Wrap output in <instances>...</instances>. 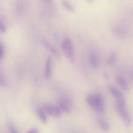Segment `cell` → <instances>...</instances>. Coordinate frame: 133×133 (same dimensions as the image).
<instances>
[{"label":"cell","mask_w":133,"mask_h":133,"mask_svg":"<svg viewBox=\"0 0 133 133\" xmlns=\"http://www.w3.org/2000/svg\"><path fill=\"white\" fill-rule=\"evenodd\" d=\"M86 102L90 108L97 112H103L105 110L103 99L99 94H88L86 97Z\"/></svg>","instance_id":"obj_1"},{"label":"cell","mask_w":133,"mask_h":133,"mask_svg":"<svg viewBox=\"0 0 133 133\" xmlns=\"http://www.w3.org/2000/svg\"><path fill=\"white\" fill-rule=\"evenodd\" d=\"M114 108L125 126L129 127L132 123V118L131 113L126 107V104H121L116 102L114 104Z\"/></svg>","instance_id":"obj_2"},{"label":"cell","mask_w":133,"mask_h":133,"mask_svg":"<svg viewBox=\"0 0 133 133\" xmlns=\"http://www.w3.org/2000/svg\"><path fill=\"white\" fill-rule=\"evenodd\" d=\"M62 49L64 55L69 61L74 62L75 60L74 45L70 38H65L62 43Z\"/></svg>","instance_id":"obj_3"},{"label":"cell","mask_w":133,"mask_h":133,"mask_svg":"<svg viewBox=\"0 0 133 133\" xmlns=\"http://www.w3.org/2000/svg\"><path fill=\"white\" fill-rule=\"evenodd\" d=\"M44 110L48 115L55 118H59L62 116V111L58 108V107L56 106V105H51V104H46L44 106Z\"/></svg>","instance_id":"obj_4"},{"label":"cell","mask_w":133,"mask_h":133,"mask_svg":"<svg viewBox=\"0 0 133 133\" xmlns=\"http://www.w3.org/2000/svg\"><path fill=\"white\" fill-rule=\"evenodd\" d=\"M109 90L110 93L112 95V96H114V98L116 99L117 103L121 104H126V99L124 95L118 88L113 86H109Z\"/></svg>","instance_id":"obj_5"},{"label":"cell","mask_w":133,"mask_h":133,"mask_svg":"<svg viewBox=\"0 0 133 133\" xmlns=\"http://www.w3.org/2000/svg\"><path fill=\"white\" fill-rule=\"evenodd\" d=\"M58 107L61 111L66 114H69L71 111V101L66 97H62L58 99Z\"/></svg>","instance_id":"obj_6"},{"label":"cell","mask_w":133,"mask_h":133,"mask_svg":"<svg viewBox=\"0 0 133 133\" xmlns=\"http://www.w3.org/2000/svg\"><path fill=\"white\" fill-rule=\"evenodd\" d=\"M53 64V58L52 57H49L45 62V70H44V77L46 79H49L51 77Z\"/></svg>","instance_id":"obj_7"},{"label":"cell","mask_w":133,"mask_h":133,"mask_svg":"<svg viewBox=\"0 0 133 133\" xmlns=\"http://www.w3.org/2000/svg\"><path fill=\"white\" fill-rule=\"evenodd\" d=\"M42 43L43 45L44 46V48L47 49L48 51H49L53 56H55L57 58H59L60 54L58 53V50L56 49L54 47V45H52L50 42L48 41L47 40H45V39H42Z\"/></svg>","instance_id":"obj_8"},{"label":"cell","mask_w":133,"mask_h":133,"mask_svg":"<svg viewBox=\"0 0 133 133\" xmlns=\"http://www.w3.org/2000/svg\"><path fill=\"white\" fill-rule=\"evenodd\" d=\"M88 58L90 65L95 68H97L99 66V58L96 52L90 51L88 54Z\"/></svg>","instance_id":"obj_9"},{"label":"cell","mask_w":133,"mask_h":133,"mask_svg":"<svg viewBox=\"0 0 133 133\" xmlns=\"http://www.w3.org/2000/svg\"><path fill=\"white\" fill-rule=\"evenodd\" d=\"M117 83L121 88L125 92H128L129 90V85L127 83V80L124 77L121 76H118L116 79Z\"/></svg>","instance_id":"obj_10"},{"label":"cell","mask_w":133,"mask_h":133,"mask_svg":"<svg viewBox=\"0 0 133 133\" xmlns=\"http://www.w3.org/2000/svg\"><path fill=\"white\" fill-rule=\"evenodd\" d=\"M98 125L99 127H100L102 131H105V132H108V131H110V124L109 123V122L105 119L104 118H100L98 119Z\"/></svg>","instance_id":"obj_11"},{"label":"cell","mask_w":133,"mask_h":133,"mask_svg":"<svg viewBox=\"0 0 133 133\" xmlns=\"http://www.w3.org/2000/svg\"><path fill=\"white\" fill-rule=\"evenodd\" d=\"M36 114L39 120L42 122V123L45 124L47 123V116L46 114H45V110L42 108H38L36 110Z\"/></svg>","instance_id":"obj_12"},{"label":"cell","mask_w":133,"mask_h":133,"mask_svg":"<svg viewBox=\"0 0 133 133\" xmlns=\"http://www.w3.org/2000/svg\"><path fill=\"white\" fill-rule=\"evenodd\" d=\"M118 58V53L116 52H112L107 58V64L109 66H112L116 63Z\"/></svg>","instance_id":"obj_13"},{"label":"cell","mask_w":133,"mask_h":133,"mask_svg":"<svg viewBox=\"0 0 133 133\" xmlns=\"http://www.w3.org/2000/svg\"><path fill=\"white\" fill-rule=\"evenodd\" d=\"M62 5L63 7L68 11L71 12H75V7H74V6L68 0H62Z\"/></svg>","instance_id":"obj_14"},{"label":"cell","mask_w":133,"mask_h":133,"mask_svg":"<svg viewBox=\"0 0 133 133\" xmlns=\"http://www.w3.org/2000/svg\"><path fill=\"white\" fill-rule=\"evenodd\" d=\"M113 31H114V33H115L116 35H118V36H123V35H125L126 33L125 31L119 27H115Z\"/></svg>","instance_id":"obj_15"},{"label":"cell","mask_w":133,"mask_h":133,"mask_svg":"<svg viewBox=\"0 0 133 133\" xmlns=\"http://www.w3.org/2000/svg\"><path fill=\"white\" fill-rule=\"evenodd\" d=\"M7 85V81L5 75L0 72V87H5Z\"/></svg>","instance_id":"obj_16"},{"label":"cell","mask_w":133,"mask_h":133,"mask_svg":"<svg viewBox=\"0 0 133 133\" xmlns=\"http://www.w3.org/2000/svg\"><path fill=\"white\" fill-rule=\"evenodd\" d=\"M6 31V27L5 25L0 21V34H4Z\"/></svg>","instance_id":"obj_17"},{"label":"cell","mask_w":133,"mask_h":133,"mask_svg":"<svg viewBox=\"0 0 133 133\" xmlns=\"http://www.w3.org/2000/svg\"><path fill=\"white\" fill-rule=\"evenodd\" d=\"M4 55H5V51H4L3 47L0 44V59H1L4 57Z\"/></svg>","instance_id":"obj_18"},{"label":"cell","mask_w":133,"mask_h":133,"mask_svg":"<svg viewBox=\"0 0 133 133\" xmlns=\"http://www.w3.org/2000/svg\"><path fill=\"white\" fill-rule=\"evenodd\" d=\"M26 133H39V131L37 128L35 127V128H32L29 129Z\"/></svg>","instance_id":"obj_19"},{"label":"cell","mask_w":133,"mask_h":133,"mask_svg":"<svg viewBox=\"0 0 133 133\" xmlns=\"http://www.w3.org/2000/svg\"><path fill=\"white\" fill-rule=\"evenodd\" d=\"M9 131H10V133H18V131L16 130V129L14 128V127H13L12 126H10V127H9Z\"/></svg>","instance_id":"obj_20"},{"label":"cell","mask_w":133,"mask_h":133,"mask_svg":"<svg viewBox=\"0 0 133 133\" xmlns=\"http://www.w3.org/2000/svg\"><path fill=\"white\" fill-rule=\"evenodd\" d=\"M44 2L47 3H49V4H51L52 3V0H43Z\"/></svg>","instance_id":"obj_21"},{"label":"cell","mask_w":133,"mask_h":133,"mask_svg":"<svg viewBox=\"0 0 133 133\" xmlns=\"http://www.w3.org/2000/svg\"><path fill=\"white\" fill-rule=\"evenodd\" d=\"M131 78L133 81V69H132V70L131 71Z\"/></svg>","instance_id":"obj_22"},{"label":"cell","mask_w":133,"mask_h":133,"mask_svg":"<svg viewBox=\"0 0 133 133\" xmlns=\"http://www.w3.org/2000/svg\"><path fill=\"white\" fill-rule=\"evenodd\" d=\"M87 1H88V2H92V1H93V0H87Z\"/></svg>","instance_id":"obj_23"},{"label":"cell","mask_w":133,"mask_h":133,"mask_svg":"<svg viewBox=\"0 0 133 133\" xmlns=\"http://www.w3.org/2000/svg\"><path fill=\"white\" fill-rule=\"evenodd\" d=\"M73 133H79V132H73Z\"/></svg>","instance_id":"obj_24"}]
</instances>
